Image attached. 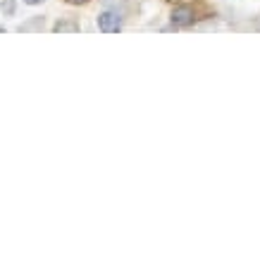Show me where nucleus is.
<instances>
[{"label":"nucleus","mask_w":260,"mask_h":260,"mask_svg":"<svg viewBox=\"0 0 260 260\" xmlns=\"http://www.w3.org/2000/svg\"><path fill=\"white\" fill-rule=\"evenodd\" d=\"M98 29L103 34H117L122 31V17L117 10H105L98 15Z\"/></svg>","instance_id":"f257e3e1"},{"label":"nucleus","mask_w":260,"mask_h":260,"mask_svg":"<svg viewBox=\"0 0 260 260\" xmlns=\"http://www.w3.org/2000/svg\"><path fill=\"white\" fill-rule=\"evenodd\" d=\"M196 19H198L196 10L191 8V5H177V8L172 10V15H170L172 26H191Z\"/></svg>","instance_id":"f03ea898"},{"label":"nucleus","mask_w":260,"mask_h":260,"mask_svg":"<svg viewBox=\"0 0 260 260\" xmlns=\"http://www.w3.org/2000/svg\"><path fill=\"white\" fill-rule=\"evenodd\" d=\"M53 31L55 34H77L79 31V22H74V19H60V22L53 24Z\"/></svg>","instance_id":"7ed1b4c3"},{"label":"nucleus","mask_w":260,"mask_h":260,"mask_svg":"<svg viewBox=\"0 0 260 260\" xmlns=\"http://www.w3.org/2000/svg\"><path fill=\"white\" fill-rule=\"evenodd\" d=\"M3 12L5 15H15V0H3Z\"/></svg>","instance_id":"20e7f679"},{"label":"nucleus","mask_w":260,"mask_h":260,"mask_svg":"<svg viewBox=\"0 0 260 260\" xmlns=\"http://www.w3.org/2000/svg\"><path fill=\"white\" fill-rule=\"evenodd\" d=\"M67 3H70V5H86L88 0H67Z\"/></svg>","instance_id":"39448f33"},{"label":"nucleus","mask_w":260,"mask_h":260,"mask_svg":"<svg viewBox=\"0 0 260 260\" xmlns=\"http://www.w3.org/2000/svg\"><path fill=\"white\" fill-rule=\"evenodd\" d=\"M22 3H26V5H41L43 0H22Z\"/></svg>","instance_id":"423d86ee"}]
</instances>
